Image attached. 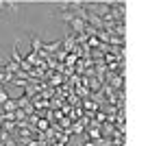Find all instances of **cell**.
<instances>
[{"label": "cell", "instance_id": "6da1fadb", "mask_svg": "<svg viewBox=\"0 0 148 146\" xmlns=\"http://www.w3.org/2000/svg\"><path fill=\"white\" fill-rule=\"evenodd\" d=\"M85 146H94V142H87V144H85Z\"/></svg>", "mask_w": 148, "mask_h": 146}]
</instances>
